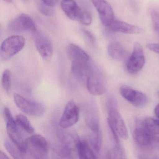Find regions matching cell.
<instances>
[{"instance_id":"cell-25","label":"cell","mask_w":159,"mask_h":159,"mask_svg":"<svg viewBox=\"0 0 159 159\" xmlns=\"http://www.w3.org/2000/svg\"><path fill=\"white\" fill-rule=\"evenodd\" d=\"M2 88L7 93H9L11 86V72L9 69L4 70L2 78Z\"/></svg>"},{"instance_id":"cell-22","label":"cell","mask_w":159,"mask_h":159,"mask_svg":"<svg viewBox=\"0 0 159 159\" xmlns=\"http://www.w3.org/2000/svg\"><path fill=\"white\" fill-rule=\"evenodd\" d=\"M4 146L11 156L14 159H23L25 155L21 150L10 139H6L4 142Z\"/></svg>"},{"instance_id":"cell-5","label":"cell","mask_w":159,"mask_h":159,"mask_svg":"<svg viewBox=\"0 0 159 159\" xmlns=\"http://www.w3.org/2000/svg\"><path fill=\"white\" fill-rule=\"evenodd\" d=\"M14 100L17 107L29 116L39 117L45 112L46 108L43 104L28 100L18 94H14Z\"/></svg>"},{"instance_id":"cell-13","label":"cell","mask_w":159,"mask_h":159,"mask_svg":"<svg viewBox=\"0 0 159 159\" xmlns=\"http://www.w3.org/2000/svg\"><path fill=\"white\" fill-rule=\"evenodd\" d=\"M104 26L108 27L115 19L113 10L106 0H91Z\"/></svg>"},{"instance_id":"cell-27","label":"cell","mask_w":159,"mask_h":159,"mask_svg":"<svg viewBox=\"0 0 159 159\" xmlns=\"http://www.w3.org/2000/svg\"><path fill=\"white\" fill-rule=\"evenodd\" d=\"M124 152L121 148L116 146L115 148L111 150L107 153L108 158L111 159L123 158Z\"/></svg>"},{"instance_id":"cell-16","label":"cell","mask_w":159,"mask_h":159,"mask_svg":"<svg viewBox=\"0 0 159 159\" xmlns=\"http://www.w3.org/2000/svg\"><path fill=\"white\" fill-rule=\"evenodd\" d=\"M91 61L71 62V71L74 77L81 82H86L91 67Z\"/></svg>"},{"instance_id":"cell-34","label":"cell","mask_w":159,"mask_h":159,"mask_svg":"<svg viewBox=\"0 0 159 159\" xmlns=\"http://www.w3.org/2000/svg\"><path fill=\"white\" fill-rule=\"evenodd\" d=\"M9 157L4 152H3L2 151L0 152V159H9Z\"/></svg>"},{"instance_id":"cell-29","label":"cell","mask_w":159,"mask_h":159,"mask_svg":"<svg viewBox=\"0 0 159 159\" xmlns=\"http://www.w3.org/2000/svg\"><path fill=\"white\" fill-rule=\"evenodd\" d=\"M39 8L40 11L44 15L47 16L52 15L54 12L53 9H52V7L46 5L43 2L39 3Z\"/></svg>"},{"instance_id":"cell-33","label":"cell","mask_w":159,"mask_h":159,"mask_svg":"<svg viewBox=\"0 0 159 159\" xmlns=\"http://www.w3.org/2000/svg\"><path fill=\"white\" fill-rule=\"evenodd\" d=\"M154 114L156 117L159 119V104H158L154 108Z\"/></svg>"},{"instance_id":"cell-19","label":"cell","mask_w":159,"mask_h":159,"mask_svg":"<svg viewBox=\"0 0 159 159\" xmlns=\"http://www.w3.org/2000/svg\"><path fill=\"white\" fill-rule=\"evenodd\" d=\"M108 53L110 57L115 60L122 61L127 57V51L120 43H111L108 46Z\"/></svg>"},{"instance_id":"cell-4","label":"cell","mask_w":159,"mask_h":159,"mask_svg":"<svg viewBox=\"0 0 159 159\" xmlns=\"http://www.w3.org/2000/svg\"><path fill=\"white\" fill-rule=\"evenodd\" d=\"M25 39L21 36H12L5 39L1 44L0 55L2 60L10 59L25 47Z\"/></svg>"},{"instance_id":"cell-31","label":"cell","mask_w":159,"mask_h":159,"mask_svg":"<svg viewBox=\"0 0 159 159\" xmlns=\"http://www.w3.org/2000/svg\"><path fill=\"white\" fill-rule=\"evenodd\" d=\"M147 47L152 52L159 54V43H148Z\"/></svg>"},{"instance_id":"cell-26","label":"cell","mask_w":159,"mask_h":159,"mask_svg":"<svg viewBox=\"0 0 159 159\" xmlns=\"http://www.w3.org/2000/svg\"><path fill=\"white\" fill-rule=\"evenodd\" d=\"M78 21L84 25H90L92 23V16L89 12L82 10Z\"/></svg>"},{"instance_id":"cell-8","label":"cell","mask_w":159,"mask_h":159,"mask_svg":"<svg viewBox=\"0 0 159 159\" xmlns=\"http://www.w3.org/2000/svg\"><path fill=\"white\" fill-rule=\"evenodd\" d=\"M6 122V129L10 139L21 150L25 158L27 139L24 137L14 118L7 120Z\"/></svg>"},{"instance_id":"cell-17","label":"cell","mask_w":159,"mask_h":159,"mask_svg":"<svg viewBox=\"0 0 159 159\" xmlns=\"http://www.w3.org/2000/svg\"><path fill=\"white\" fill-rule=\"evenodd\" d=\"M61 6L63 11L70 19L79 21L82 10L74 0H62Z\"/></svg>"},{"instance_id":"cell-20","label":"cell","mask_w":159,"mask_h":159,"mask_svg":"<svg viewBox=\"0 0 159 159\" xmlns=\"http://www.w3.org/2000/svg\"><path fill=\"white\" fill-rule=\"evenodd\" d=\"M76 149L80 159H96L95 154L90 148L89 144L85 140H78L76 143Z\"/></svg>"},{"instance_id":"cell-2","label":"cell","mask_w":159,"mask_h":159,"mask_svg":"<svg viewBox=\"0 0 159 159\" xmlns=\"http://www.w3.org/2000/svg\"><path fill=\"white\" fill-rule=\"evenodd\" d=\"M107 107L109 115L108 123L114 127L119 136L123 139H127L128 138V131L124 120L118 111L117 101L112 96L108 97Z\"/></svg>"},{"instance_id":"cell-35","label":"cell","mask_w":159,"mask_h":159,"mask_svg":"<svg viewBox=\"0 0 159 159\" xmlns=\"http://www.w3.org/2000/svg\"><path fill=\"white\" fill-rule=\"evenodd\" d=\"M153 145H156V146L159 147V137H155V140H154Z\"/></svg>"},{"instance_id":"cell-14","label":"cell","mask_w":159,"mask_h":159,"mask_svg":"<svg viewBox=\"0 0 159 159\" xmlns=\"http://www.w3.org/2000/svg\"><path fill=\"white\" fill-rule=\"evenodd\" d=\"M35 44L41 56L45 60L51 59L53 52V47L48 38L40 33H36Z\"/></svg>"},{"instance_id":"cell-11","label":"cell","mask_w":159,"mask_h":159,"mask_svg":"<svg viewBox=\"0 0 159 159\" xmlns=\"http://www.w3.org/2000/svg\"><path fill=\"white\" fill-rule=\"evenodd\" d=\"M154 135L142 125L140 120L137 122L133 132V137L139 146L146 148L153 145L155 138Z\"/></svg>"},{"instance_id":"cell-12","label":"cell","mask_w":159,"mask_h":159,"mask_svg":"<svg viewBox=\"0 0 159 159\" xmlns=\"http://www.w3.org/2000/svg\"><path fill=\"white\" fill-rule=\"evenodd\" d=\"M9 29L16 32L30 31L36 32V25L32 18L27 15H20L12 20L9 24Z\"/></svg>"},{"instance_id":"cell-10","label":"cell","mask_w":159,"mask_h":159,"mask_svg":"<svg viewBox=\"0 0 159 159\" xmlns=\"http://www.w3.org/2000/svg\"><path fill=\"white\" fill-rule=\"evenodd\" d=\"M120 92L125 99L135 107H143L148 104V100L145 94L129 86L122 85L120 88Z\"/></svg>"},{"instance_id":"cell-36","label":"cell","mask_w":159,"mask_h":159,"mask_svg":"<svg viewBox=\"0 0 159 159\" xmlns=\"http://www.w3.org/2000/svg\"><path fill=\"white\" fill-rule=\"evenodd\" d=\"M3 1L5 2L8 3H11V2H12V0H3Z\"/></svg>"},{"instance_id":"cell-30","label":"cell","mask_w":159,"mask_h":159,"mask_svg":"<svg viewBox=\"0 0 159 159\" xmlns=\"http://www.w3.org/2000/svg\"><path fill=\"white\" fill-rule=\"evenodd\" d=\"M83 33L88 42L91 44H92V45H94L96 41L93 35L90 31H88V30H84Z\"/></svg>"},{"instance_id":"cell-21","label":"cell","mask_w":159,"mask_h":159,"mask_svg":"<svg viewBox=\"0 0 159 159\" xmlns=\"http://www.w3.org/2000/svg\"><path fill=\"white\" fill-rule=\"evenodd\" d=\"M143 125L153 135L159 134V119L147 117L140 120Z\"/></svg>"},{"instance_id":"cell-3","label":"cell","mask_w":159,"mask_h":159,"mask_svg":"<svg viewBox=\"0 0 159 159\" xmlns=\"http://www.w3.org/2000/svg\"><path fill=\"white\" fill-rule=\"evenodd\" d=\"M49 145L41 135H33L27 139L25 158L45 159L48 156Z\"/></svg>"},{"instance_id":"cell-6","label":"cell","mask_w":159,"mask_h":159,"mask_svg":"<svg viewBox=\"0 0 159 159\" xmlns=\"http://www.w3.org/2000/svg\"><path fill=\"white\" fill-rule=\"evenodd\" d=\"M145 64V54L143 47L139 43L135 42L133 52L126 63L127 71L130 74H137L143 68Z\"/></svg>"},{"instance_id":"cell-23","label":"cell","mask_w":159,"mask_h":159,"mask_svg":"<svg viewBox=\"0 0 159 159\" xmlns=\"http://www.w3.org/2000/svg\"><path fill=\"white\" fill-rule=\"evenodd\" d=\"M16 120L18 126L29 134H32L35 132V129L28 119L23 114H18L16 116Z\"/></svg>"},{"instance_id":"cell-1","label":"cell","mask_w":159,"mask_h":159,"mask_svg":"<svg viewBox=\"0 0 159 159\" xmlns=\"http://www.w3.org/2000/svg\"><path fill=\"white\" fill-rule=\"evenodd\" d=\"M86 84L87 90L93 95L103 94L107 89V79L105 73L99 66L93 62H91Z\"/></svg>"},{"instance_id":"cell-28","label":"cell","mask_w":159,"mask_h":159,"mask_svg":"<svg viewBox=\"0 0 159 159\" xmlns=\"http://www.w3.org/2000/svg\"><path fill=\"white\" fill-rule=\"evenodd\" d=\"M152 23L154 30L159 37V12L153 11L151 13Z\"/></svg>"},{"instance_id":"cell-24","label":"cell","mask_w":159,"mask_h":159,"mask_svg":"<svg viewBox=\"0 0 159 159\" xmlns=\"http://www.w3.org/2000/svg\"><path fill=\"white\" fill-rule=\"evenodd\" d=\"M90 143L95 151L99 152L102 143V136L100 131L93 132L89 137Z\"/></svg>"},{"instance_id":"cell-18","label":"cell","mask_w":159,"mask_h":159,"mask_svg":"<svg viewBox=\"0 0 159 159\" xmlns=\"http://www.w3.org/2000/svg\"><path fill=\"white\" fill-rule=\"evenodd\" d=\"M69 57L72 61H89L90 57L88 54L80 47L73 43L69 44L67 48Z\"/></svg>"},{"instance_id":"cell-32","label":"cell","mask_w":159,"mask_h":159,"mask_svg":"<svg viewBox=\"0 0 159 159\" xmlns=\"http://www.w3.org/2000/svg\"><path fill=\"white\" fill-rule=\"evenodd\" d=\"M58 1L59 0H42L44 4L52 7L54 6Z\"/></svg>"},{"instance_id":"cell-15","label":"cell","mask_w":159,"mask_h":159,"mask_svg":"<svg viewBox=\"0 0 159 159\" xmlns=\"http://www.w3.org/2000/svg\"><path fill=\"white\" fill-rule=\"evenodd\" d=\"M107 28L113 32L125 34H141L144 32L143 29L139 27L115 19Z\"/></svg>"},{"instance_id":"cell-9","label":"cell","mask_w":159,"mask_h":159,"mask_svg":"<svg viewBox=\"0 0 159 159\" xmlns=\"http://www.w3.org/2000/svg\"><path fill=\"white\" fill-rule=\"evenodd\" d=\"M79 115L80 110L78 106L73 100H70L65 107L59 125L64 129L73 126L78 122Z\"/></svg>"},{"instance_id":"cell-7","label":"cell","mask_w":159,"mask_h":159,"mask_svg":"<svg viewBox=\"0 0 159 159\" xmlns=\"http://www.w3.org/2000/svg\"><path fill=\"white\" fill-rule=\"evenodd\" d=\"M85 121L92 132L100 131V116L96 102L91 99L85 103L84 107Z\"/></svg>"}]
</instances>
